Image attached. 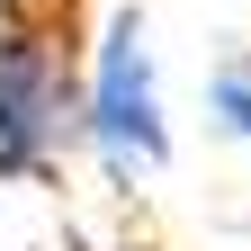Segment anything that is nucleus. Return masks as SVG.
<instances>
[{"mask_svg":"<svg viewBox=\"0 0 251 251\" xmlns=\"http://www.w3.org/2000/svg\"><path fill=\"white\" fill-rule=\"evenodd\" d=\"M117 251H162V242H117Z\"/></svg>","mask_w":251,"mask_h":251,"instance_id":"nucleus-4","label":"nucleus"},{"mask_svg":"<svg viewBox=\"0 0 251 251\" xmlns=\"http://www.w3.org/2000/svg\"><path fill=\"white\" fill-rule=\"evenodd\" d=\"M206 108H215V126H225L233 144H251V54H225V63H215Z\"/></svg>","mask_w":251,"mask_h":251,"instance_id":"nucleus-3","label":"nucleus"},{"mask_svg":"<svg viewBox=\"0 0 251 251\" xmlns=\"http://www.w3.org/2000/svg\"><path fill=\"white\" fill-rule=\"evenodd\" d=\"M81 135V0L0 9V179H54Z\"/></svg>","mask_w":251,"mask_h":251,"instance_id":"nucleus-1","label":"nucleus"},{"mask_svg":"<svg viewBox=\"0 0 251 251\" xmlns=\"http://www.w3.org/2000/svg\"><path fill=\"white\" fill-rule=\"evenodd\" d=\"M81 135L90 152L108 162L117 188H135L171 162V117H162V72H152V45H144V18L117 9L90 45V72H81Z\"/></svg>","mask_w":251,"mask_h":251,"instance_id":"nucleus-2","label":"nucleus"}]
</instances>
